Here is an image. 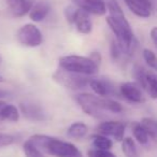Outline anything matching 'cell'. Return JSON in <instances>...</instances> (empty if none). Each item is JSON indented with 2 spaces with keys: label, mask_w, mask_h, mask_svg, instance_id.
<instances>
[{
  "label": "cell",
  "mask_w": 157,
  "mask_h": 157,
  "mask_svg": "<svg viewBox=\"0 0 157 157\" xmlns=\"http://www.w3.org/2000/svg\"><path fill=\"white\" fill-rule=\"evenodd\" d=\"M107 8L110 13L107 17L108 26L113 33L114 39L128 54L133 43V31L130 24L116 0H108Z\"/></svg>",
  "instance_id": "6da1fadb"
},
{
  "label": "cell",
  "mask_w": 157,
  "mask_h": 157,
  "mask_svg": "<svg viewBox=\"0 0 157 157\" xmlns=\"http://www.w3.org/2000/svg\"><path fill=\"white\" fill-rule=\"evenodd\" d=\"M75 100L84 113L97 120H101L105 112L122 113L124 110L120 102L110 97H100L88 93L78 94L75 96Z\"/></svg>",
  "instance_id": "7a4b0ae2"
},
{
  "label": "cell",
  "mask_w": 157,
  "mask_h": 157,
  "mask_svg": "<svg viewBox=\"0 0 157 157\" xmlns=\"http://www.w3.org/2000/svg\"><path fill=\"white\" fill-rule=\"evenodd\" d=\"M42 152L54 157H84L73 143L48 135H33L28 138Z\"/></svg>",
  "instance_id": "3957f363"
},
{
  "label": "cell",
  "mask_w": 157,
  "mask_h": 157,
  "mask_svg": "<svg viewBox=\"0 0 157 157\" xmlns=\"http://www.w3.org/2000/svg\"><path fill=\"white\" fill-rule=\"evenodd\" d=\"M58 66L65 71L88 76L98 73L100 67V65L95 63L90 56L85 57L80 55H67L60 57L58 59Z\"/></svg>",
  "instance_id": "277c9868"
},
{
  "label": "cell",
  "mask_w": 157,
  "mask_h": 157,
  "mask_svg": "<svg viewBox=\"0 0 157 157\" xmlns=\"http://www.w3.org/2000/svg\"><path fill=\"white\" fill-rule=\"evenodd\" d=\"M53 80L65 88L71 90H83L87 85H90V81L92 80V78L88 75H82V74L65 71L59 68L53 73Z\"/></svg>",
  "instance_id": "5b68a950"
},
{
  "label": "cell",
  "mask_w": 157,
  "mask_h": 157,
  "mask_svg": "<svg viewBox=\"0 0 157 157\" xmlns=\"http://www.w3.org/2000/svg\"><path fill=\"white\" fill-rule=\"evenodd\" d=\"M18 43L27 48H38L43 42L41 30L33 24H25L16 33Z\"/></svg>",
  "instance_id": "8992f818"
},
{
  "label": "cell",
  "mask_w": 157,
  "mask_h": 157,
  "mask_svg": "<svg viewBox=\"0 0 157 157\" xmlns=\"http://www.w3.org/2000/svg\"><path fill=\"white\" fill-rule=\"evenodd\" d=\"M133 75L137 78L138 84L145 93L153 99H157V75L152 71L143 69L142 67H136Z\"/></svg>",
  "instance_id": "52a82bcc"
},
{
  "label": "cell",
  "mask_w": 157,
  "mask_h": 157,
  "mask_svg": "<svg viewBox=\"0 0 157 157\" xmlns=\"http://www.w3.org/2000/svg\"><path fill=\"white\" fill-rule=\"evenodd\" d=\"M126 125L118 121H105L97 126V132L107 137L113 138L115 141L122 142L124 140Z\"/></svg>",
  "instance_id": "ba28073f"
},
{
  "label": "cell",
  "mask_w": 157,
  "mask_h": 157,
  "mask_svg": "<svg viewBox=\"0 0 157 157\" xmlns=\"http://www.w3.org/2000/svg\"><path fill=\"white\" fill-rule=\"evenodd\" d=\"M20 112L26 120L31 122H44L48 120L46 111L38 103L33 102H22L20 103Z\"/></svg>",
  "instance_id": "9c48e42d"
},
{
  "label": "cell",
  "mask_w": 157,
  "mask_h": 157,
  "mask_svg": "<svg viewBox=\"0 0 157 157\" xmlns=\"http://www.w3.org/2000/svg\"><path fill=\"white\" fill-rule=\"evenodd\" d=\"M120 94L125 100L131 103L145 102V96L140 85L135 82H126L120 86Z\"/></svg>",
  "instance_id": "30bf717a"
},
{
  "label": "cell",
  "mask_w": 157,
  "mask_h": 157,
  "mask_svg": "<svg viewBox=\"0 0 157 157\" xmlns=\"http://www.w3.org/2000/svg\"><path fill=\"white\" fill-rule=\"evenodd\" d=\"M78 9L87 12L88 14H94L97 16L105 15L108 12L107 3L103 0H70Z\"/></svg>",
  "instance_id": "8fae6325"
},
{
  "label": "cell",
  "mask_w": 157,
  "mask_h": 157,
  "mask_svg": "<svg viewBox=\"0 0 157 157\" xmlns=\"http://www.w3.org/2000/svg\"><path fill=\"white\" fill-rule=\"evenodd\" d=\"M125 5L136 16L141 18L150 17L153 5L150 0H124Z\"/></svg>",
  "instance_id": "7c38bea8"
},
{
  "label": "cell",
  "mask_w": 157,
  "mask_h": 157,
  "mask_svg": "<svg viewBox=\"0 0 157 157\" xmlns=\"http://www.w3.org/2000/svg\"><path fill=\"white\" fill-rule=\"evenodd\" d=\"M72 24L74 25L76 30L82 35H90L93 31V22L90 14L78 8L74 14Z\"/></svg>",
  "instance_id": "4fadbf2b"
},
{
  "label": "cell",
  "mask_w": 157,
  "mask_h": 157,
  "mask_svg": "<svg viewBox=\"0 0 157 157\" xmlns=\"http://www.w3.org/2000/svg\"><path fill=\"white\" fill-rule=\"evenodd\" d=\"M8 9L14 17H23L30 12L33 8L31 0H5Z\"/></svg>",
  "instance_id": "5bb4252c"
},
{
  "label": "cell",
  "mask_w": 157,
  "mask_h": 157,
  "mask_svg": "<svg viewBox=\"0 0 157 157\" xmlns=\"http://www.w3.org/2000/svg\"><path fill=\"white\" fill-rule=\"evenodd\" d=\"M90 87L93 92L100 97H110L114 94V86L107 80L102 78H94L90 81Z\"/></svg>",
  "instance_id": "9a60e30c"
},
{
  "label": "cell",
  "mask_w": 157,
  "mask_h": 157,
  "mask_svg": "<svg viewBox=\"0 0 157 157\" xmlns=\"http://www.w3.org/2000/svg\"><path fill=\"white\" fill-rule=\"evenodd\" d=\"M51 11V5L45 1V0H41L39 2L33 6L30 12L28 13L29 18L35 23H40L46 18Z\"/></svg>",
  "instance_id": "2e32d148"
},
{
  "label": "cell",
  "mask_w": 157,
  "mask_h": 157,
  "mask_svg": "<svg viewBox=\"0 0 157 157\" xmlns=\"http://www.w3.org/2000/svg\"><path fill=\"white\" fill-rule=\"evenodd\" d=\"M88 127L83 122H74L69 126L67 133L70 138L73 139H83L87 135Z\"/></svg>",
  "instance_id": "e0dca14e"
},
{
  "label": "cell",
  "mask_w": 157,
  "mask_h": 157,
  "mask_svg": "<svg viewBox=\"0 0 157 157\" xmlns=\"http://www.w3.org/2000/svg\"><path fill=\"white\" fill-rule=\"evenodd\" d=\"M92 139V144L94 148L96 150H103V151H110L113 145V142L107 136H103L101 133L97 132L96 135H93L90 137Z\"/></svg>",
  "instance_id": "ac0fdd59"
},
{
  "label": "cell",
  "mask_w": 157,
  "mask_h": 157,
  "mask_svg": "<svg viewBox=\"0 0 157 157\" xmlns=\"http://www.w3.org/2000/svg\"><path fill=\"white\" fill-rule=\"evenodd\" d=\"M20 109L16 108L15 105H10V103H6L5 107L1 110V113H0V118L1 120L9 121V122H17L20 120Z\"/></svg>",
  "instance_id": "d6986e66"
},
{
  "label": "cell",
  "mask_w": 157,
  "mask_h": 157,
  "mask_svg": "<svg viewBox=\"0 0 157 157\" xmlns=\"http://www.w3.org/2000/svg\"><path fill=\"white\" fill-rule=\"evenodd\" d=\"M131 132L133 135V138L137 140V142L141 145H146L150 141V136L145 131V129L142 127V125L137 122L131 124Z\"/></svg>",
  "instance_id": "ffe728a7"
},
{
  "label": "cell",
  "mask_w": 157,
  "mask_h": 157,
  "mask_svg": "<svg viewBox=\"0 0 157 157\" xmlns=\"http://www.w3.org/2000/svg\"><path fill=\"white\" fill-rule=\"evenodd\" d=\"M122 151L126 157H139L137 146L132 138H124L122 141Z\"/></svg>",
  "instance_id": "44dd1931"
},
{
  "label": "cell",
  "mask_w": 157,
  "mask_h": 157,
  "mask_svg": "<svg viewBox=\"0 0 157 157\" xmlns=\"http://www.w3.org/2000/svg\"><path fill=\"white\" fill-rule=\"evenodd\" d=\"M150 138L156 140L157 139V121L152 117H143L140 122Z\"/></svg>",
  "instance_id": "7402d4cb"
},
{
  "label": "cell",
  "mask_w": 157,
  "mask_h": 157,
  "mask_svg": "<svg viewBox=\"0 0 157 157\" xmlns=\"http://www.w3.org/2000/svg\"><path fill=\"white\" fill-rule=\"evenodd\" d=\"M23 152L26 157H45L38 146H36L29 139H27L23 144Z\"/></svg>",
  "instance_id": "603a6c76"
},
{
  "label": "cell",
  "mask_w": 157,
  "mask_h": 157,
  "mask_svg": "<svg viewBox=\"0 0 157 157\" xmlns=\"http://www.w3.org/2000/svg\"><path fill=\"white\" fill-rule=\"evenodd\" d=\"M110 55H111V58L114 61H118L123 58L124 56H126L127 53L124 51V48L120 45L117 41L115 39H113L110 44Z\"/></svg>",
  "instance_id": "cb8c5ba5"
},
{
  "label": "cell",
  "mask_w": 157,
  "mask_h": 157,
  "mask_svg": "<svg viewBox=\"0 0 157 157\" xmlns=\"http://www.w3.org/2000/svg\"><path fill=\"white\" fill-rule=\"evenodd\" d=\"M142 56H143L144 61L146 63V65L153 70L157 71V56L153 51L148 50V48H144L142 52Z\"/></svg>",
  "instance_id": "d4e9b609"
},
{
  "label": "cell",
  "mask_w": 157,
  "mask_h": 157,
  "mask_svg": "<svg viewBox=\"0 0 157 157\" xmlns=\"http://www.w3.org/2000/svg\"><path fill=\"white\" fill-rule=\"evenodd\" d=\"M16 141V137L11 133L0 132V148L12 145Z\"/></svg>",
  "instance_id": "484cf974"
},
{
  "label": "cell",
  "mask_w": 157,
  "mask_h": 157,
  "mask_svg": "<svg viewBox=\"0 0 157 157\" xmlns=\"http://www.w3.org/2000/svg\"><path fill=\"white\" fill-rule=\"evenodd\" d=\"M88 157H116L113 153L110 151H103V150H93L88 151Z\"/></svg>",
  "instance_id": "4316f807"
},
{
  "label": "cell",
  "mask_w": 157,
  "mask_h": 157,
  "mask_svg": "<svg viewBox=\"0 0 157 157\" xmlns=\"http://www.w3.org/2000/svg\"><path fill=\"white\" fill-rule=\"evenodd\" d=\"M76 10H78V8L75 7V6H69V7H66L65 9V17L66 20H67L68 23H70V24H72V21H73V17H74V14H75Z\"/></svg>",
  "instance_id": "83f0119b"
},
{
  "label": "cell",
  "mask_w": 157,
  "mask_h": 157,
  "mask_svg": "<svg viewBox=\"0 0 157 157\" xmlns=\"http://www.w3.org/2000/svg\"><path fill=\"white\" fill-rule=\"evenodd\" d=\"M150 35H151V39H152L155 48H157V27H153V28L151 29Z\"/></svg>",
  "instance_id": "f1b7e54d"
},
{
  "label": "cell",
  "mask_w": 157,
  "mask_h": 157,
  "mask_svg": "<svg viewBox=\"0 0 157 157\" xmlns=\"http://www.w3.org/2000/svg\"><path fill=\"white\" fill-rule=\"evenodd\" d=\"M90 57L93 59V60L95 61V63H98V65H100V63H101V60H102V58H101L100 53H98V52H93L92 54L90 55Z\"/></svg>",
  "instance_id": "f546056e"
},
{
  "label": "cell",
  "mask_w": 157,
  "mask_h": 157,
  "mask_svg": "<svg viewBox=\"0 0 157 157\" xmlns=\"http://www.w3.org/2000/svg\"><path fill=\"white\" fill-rule=\"evenodd\" d=\"M11 96V93L7 90H3V88H0V99L7 98V97Z\"/></svg>",
  "instance_id": "4dcf8cb0"
},
{
  "label": "cell",
  "mask_w": 157,
  "mask_h": 157,
  "mask_svg": "<svg viewBox=\"0 0 157 157\" xmlns=\"http://www.w3.org/2000/svg\"><path fill=\"white\" fill-rule=\"evenodd\" d=\"M7 102H5V101H2V100H0V113H1V110H2V108L5 107V105Z\"/></svg>",
  "instance_id": "1f68e13d"
},
{
  "label": "cell",
  "mask_w": 157,
  "mask_h": 157,
  "mask_svg": "<svg viewBox=\"0 0 157 157\" xmlns=\"http://www.w3.org/2000/svg\"><path fill=\"white\" fill-rule=\"evenodd\" d=\"M3 81H5V78H3V76L0 75V83H1V82H3Z\"/></svg>",
  "instance_id": "d6a6232c"
},
{
  "label": "cell",
  "mask_w": 157,
  "mask_h": 157,
  "mask_svg": "<svg viewBox=\"0 0 157 157\" xmlns=\"http://www.w3.org/2000/svg\"><path fill=\"white\" fill-rule=\"evenodd\" d=\"M2 63V57H1V55H0V63Z\"/></svg>",
  "instance_id": "836d02e7"
}]
</instances>
